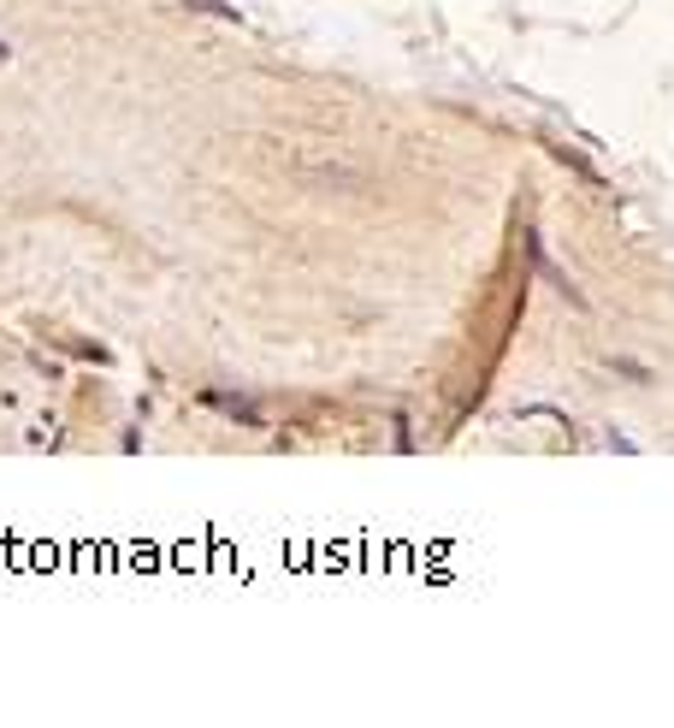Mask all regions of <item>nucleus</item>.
I'll list each match as a JSON object with an SVG mask.
<instances>
[{"label": "nucleus", "instance_id": "nucleus-1", "mask_svg": "<svg viewBox=\"0 0 674 728\" xmlns=\"http://www.w3.org/2000/svg\"><path fill=\"white\" fill-rule=\"evenodd\" d=\"M184 7H196V12H219V19H237V7H225V0H184Z\"/></svg>", "mask_w": 674, "mask_h": 728}, {"label": "nucleus", "instance_id": "nucleus-2", "mask_svg": "<svg viewBox=\"0 0 674 728\" xmlns=\"http://www.w3.org/2000/svg\"><path fill=\"white\" fill-rule=\"evenodd\" d=\"M7 54H12V48H7V42H0V60H7Z\"/></svg>", "mask_w": 674, "mask_h": 728}]
</instances>
